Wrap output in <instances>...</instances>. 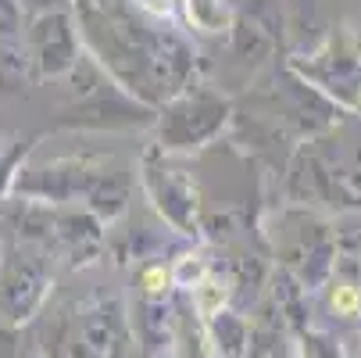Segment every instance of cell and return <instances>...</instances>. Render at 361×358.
Wrapping results in <instances>:
<instances>
[{"instance_id":"8","label":"cell","mask_w":361,"mask_h":358,"mask_svg":"<svg viewBox=\"0 0 361 358\" xmlns=\"http://www.w3.org/2000/svg\"><path fill=\"white\" fill-rule=\"evenodd\" d=\"M333 312L343 316V319H350V316L361 312V290L354 283H336L333 287Z\"/></svg>"},{"instance_id":"2","label":"cell","mask_w":361,"mask_h":358,"mask_svg":"<svg viewBox=\"0 0 361 358\" xmlns=\"http://www.w3.org/2000/svg\"><path fill=\"white\" fill-rule=\"evenodd\" d=\"M47 358H133V333L122 304L82 301L72 309L54 333H47Z\"/></svg>"},{"instance_id":"1","label":"cell","mask_w":361,"mask_h":358,"mask_svg":"<svg viewBox=\"0 0 361 358\" xmlns=\"http://www.w3.org/2000/svg\"><path fill=\"white\" fill-rule=\"evenodd\" d=\"M82 25L90 43L111 72L126 83V90L158 86L165 97L176 93L190 68V50L176 36H158L143 22H136L115 0H79Z\"/></svg>"},{"instance_id":"9","label":"cell","mask_w":361,"mask_h":358,"mask_svg":"<svg viewBox=\"0 0 361 358\" xmlns=\"http://www.w3.org/2000/svg\"><path fill=\"white\" fill-rule=\"evenodd\" d=\"M143 294L147 297H158V301H165V294H169V287L176 283V276L165 269V265H150V269H143Z\"/></svg>"},{"instance_id":"5","label":"cell","mask_w":361,"mask_h":358,"mask_svg":"<svg viewBox=\"0 0 361 358\" xmlns=\"http://www.w3.org/2000/svg\"><path fill=\"white\" fill-rule=\"evenodd\" d=\"M75 54H79V43H75L68 15L43 11L32 25V58H36L39 72L43 76H61V72L75 68Z\"/></svg>"},{"instance_id":"7","label":"cell","mask_w":361,"mask_h":358,"mask_svg":"<svg viewBox=\"0 0 361 358\" xmlns=\"http://www.w3.org/2000/svg\"><path fill=\"white\" fill-rule=\"evenodd\" d=\"M226 283L222 280H200L193 287V309L200 319H219L222 316V304H226Z\"/></svg>"},{"instance_id":"3","label":"cell","mask_w":361,"mask_h":358,"mask_svg":"<svg viewBox=\"0 0 361 358\" xmlns=\"http://www.w3.org/2000/svg\"><path fill=\"white\" fill-rule=\"evenodd\" d=\"M50 290V276L36 258H15L0 273V316L8 323H25L39 312Z\"/></svg>"},{"instance_id":"6","label":"cell","mask_w":361,"mask_h":358,"mask_svg":"<svg viewBox=\"0 0 361 358\" xmlns=\"http://www.w3.org/2000/svg\"><path fill=\"white\" fill-rule=\"evenodd\" d=\"M186 15L197 29H208V32H222L229 25L226 0H186Z\"/></svg>"},{"instance_id":"4","label":"cell","mask_w":361,"mask_h":358,"mask_svg":"<svg viewBox=\"0 0 361 358\" xmlns=\"http://www.w3.org/2000/svg\"><path fill=\"white\" fill-rule=\"evenodd\" d=\"M226 122V100L215 93L179 97L161 119V136L169 133V147H190V126H197V136H212Z\"/></svg>"}]
</instances>
